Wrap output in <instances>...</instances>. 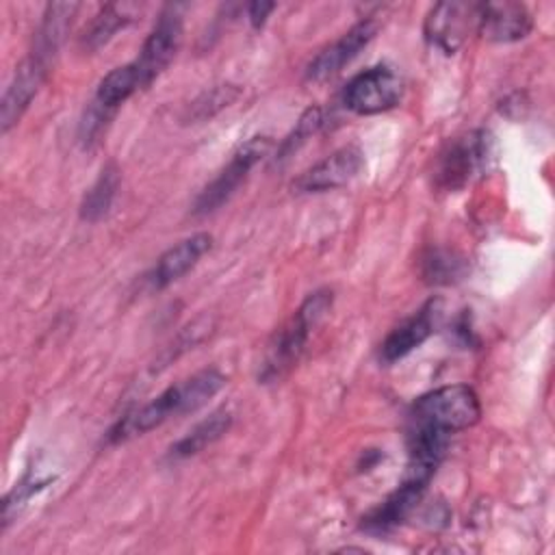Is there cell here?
<instances>
[{
  "label": "cell",
  "instance_id": "obj_1",
  "mask_svg": "<svg viewBox=\"0 0 555 555\" xmlns=\"http://www.w3.org/2000/svg\"><path fill=\"white\" fill-rule=\"evenodd\" d=\"M223 384H225L223 373H219L217 369H204V371L169 386L158 397H154L145 405H141L134 412H130L128 416H124L108 431V440L124 442L132 436H141V434L163 425L165 421H169L173 416L195 412L197 408L208 403V399H212L223 388Z\"/></svg>",
  "mask_w": 555,
  "mask_h": 555
},
{
  "label": "cell",
  "instance_id": "obj_2",
  "mask_svg": "<svg viewBox=\"0 0 555 555\" xmlns=\"http://www.w3.org/2000/svg\"><path fill=\"white\" fill-rule=\"evenodd\" d=\"M332 301H334V293L327 288L314 291L301 301L293 319L275 334L273 343L269 345V351L260 371V379L264 384L280 379L299 360L312 330L321 323L325 312L332 308Z\"/></svg>",
  "mask_w": 555,
  "mask_h": 555
},
{
  "label": "cell",
  "instance_id": "obj_3",
  "mask_svg": "<svg viewBox=\"0 0 555 555\" xmlns=\"http://www.w3.org/2000/svg\"><path fill=\"white\" fill-rule=\"evenodd\" d=\"M481 416L477 392L466 384L440 386L416 399L412 405V423L427 425L447 434L473 427Z\"/></svg>",
  "mask_w": 555,
  "mask_h": 555
},
{
  "label": "cell",
  "instance_id": "obj_4",
  "mask_svg": "<svg viewBox=\"0 0 555 555\" xmlns=\"http://www.w3.org/2000/svg\"><path fill=\"white\" fill-rule=\"evenodd\" d=\"M494 158V141L490 132L475 130L455 139L440 156L438 184L442 189H460L473 178L488 171Z\"/></svg>",
  "mask_w": 555,
  "mask_h": 555
},
{
  "label": "cell",
  "instance_id": "obj_5",
  "mask_svg": "<svg viewBox=\"0 0 555 555\" xmlns=\"http://www.w3.org/2000/svg\"><path fill=\"white\" fill-rule=\"evenodd\" d=\"M403 78L388 65L371 67L349 80L343 104L358 115H377L397 106L403 98Z\"/></svg>",
  "mask_w": 555,
  "mask_h": 555
},
{
  "label": "cell",
  "instance_id": "obj_6",
  "mask_svg": "<svg viewBox=\"0 0 555 555\" xmlns=\"http://www.w3.org/2000/svg\"><path fill=\"white\" fill-rule=\"evenodd\" d=\"M271 147V141L267 137H254L247 143H243L230 158V163L219 171V176L197 195L193 212L195 215H208L217 210L223 202L232 197V193L238 189V184L247 178L251 167L267 156Z\"/></svg>",
  "mask_w": 555,
  "mask_h": 555
},
{
  "label": "cell",
  "instance_id": "obj_7",
  "mask_svg": "<svg viewBox=\"0 0 555 555\" xmlns=\"http://www.w3.org/2000/svg\"><path fill=\"white\" fill-rule=\"evenodd\" d=\"M182 43V17L173 7H167L143 41L139 56L132 61L139 69L143 87H147L154 78H158L165 67L173 61L178 48Z\"/></svg>",
  "mask_w": 555,
  "mask_h": 555
},
{
  "label": "cell",
  "instance_id": "obj_8",
  "mask_svg": "<svg viewBox=\"0 0 555 555\" xmlns=\"http://www.w3.org/2000/svg\"><path fill=\"white\" fill-rule=\"evenodd\" d=\"M479 2H438L429 9L423 33L429 46L444 54H453L466 41L468 33L477 28Z\"/></svg>",
  "mask_w": 555,
  "mask_h": 555
},
{
  "label": "cell",
  "instance_id": "obj_9",
  "mask_svg": "<svg viewBox=\"0 0 555 555\" xmlns=\"http://www.w3.org/2000/svg\"><path fill=\"white\" fill-rule=\"evenodd\" d=\"M50 65H52L50 59L33 52V50L20 63V67L15 69V76L9 82V87L4 91V98H2V111H0L2 132H9L20 121V117L24 115V111L28 108L33 98L37 95L39 87L48 78Z\"/></svg>",
  "mask_w": 555,
  "mask_h": 555
},
{
  "label": "cell",
  "instance_id": "obj_10",
  "mask_svg": "<svg viewBox=\"0 0 555 555\" xmlns=\"http://www.w3.org/2000/svg\"><path fill=\"white\" fill-rule=\"evenodd\" d=\"M377 33V22L362 20L356 26H351L340 39L323 48L306 67V78L310 82H323L338 74L351 59L360 54L362 48L371 43V39Z\"/></svg>",
  "mask_w": 555,
  "mask_h": 555
},
{
  "label": "cell",
  "instance_id": "obj_11",
  "mask_svg": "<svg viewBox=\"0 0 555 555\" xmlns=\"http://www.w3.org/2000/svg\"><path fill=\"white\" fill-rule=\"evenodd\" d=\"M364 165V156L356 145L340 147L312 165L308 171H304L293 189L299 193H321V191H332L338 189L347 182H351Z\"/></svg>",
  "mask_w": 555,
  "mask_h": 555
},
{
  "label": "cell",
  "instance_id": "obj_12",
  "mask_svg": "<svg viewBox=\"0 0 555 555\" xmlns=\"http://www.w3.org/2000/svg\"><path fill=\"white\" fill-rule=\"evenodd\" d=\"M533 28L531 13L518 2H479L477 33L488 41L509 43L525 39Z\"/></svg>",
  "mask_w": 555,
  "mask_h": 555
},
{
  "label": "cell",
  "instance_id": "obj_13",
  "mask_svg": "<svg viewBox=\"0 0 555 555\" xmlns=\"http://www.w3.org/2000/svg\"><path fill=\"white\" fill-rule=\"evenodd\" d=\"M427 483L429 477L408 470L403 483L392 494H388L384 503H379L366 518H362V527L375 535L397 529L414 512Z\"/></svg>",
  "mask_w": 555,
  "mask_h": 555
},
{
  "label": "cell",
  "instance_id": "obj_14",
  "mask_svg": "<svg viewBox=\"0 0 555 555\" xmlns=\"http://www.w3.org/2000/svg\"><path fill=\"white\" fill-rule=\"evenodd\" d=\"M212 245V236L206 232L193 234L184 241H180L178 245L169 247L154 264L152 273H150V284L152 288H165L171 282H176L178 278H182L189 269H193L197 264V260L210 249Z\"/></svg>",
  "mask_w": 555,
  "mask_h": 555
},
{
  "label": "cell",
  "instance_id": "obj_15",
  "mask_svg": "<svg viewBox=\"0 0 555 555\" xmlns=\"http://www.w3.org/2000/svg\"><path fill=\"white\" fill-rule=\"evenodd\" d=\"M434 321H436V304L429 301L416 314H412L410 319L399 323L384 338V343L379 347V360L386 364H392V362L405 358L416 347H421L434 332Z\"/></svg>",
  "mask_w": 555,
  "mask_h": 555
},
{
  "label": "cell",
  "instance_id": "obj_16",
  "mask_svg": "<svg viewBox=\"0 0 555 555\" xmlns=\"http://www.w3.org/2000/svg\"><path fill=\"white\" fill-rule=\"evenodd\" d=\"M232 425V414L230 410L221 408L217 412H212L210 416H206L204 421H199L193 429H189L178 442H173L167 451V460L171 462H180L186 460L191 455H197L199 451H204L206 447H210L212 442H217Z\"/></svg>",
  "mask_w": 555,
  "mask_h": 555
},
{
  "label": "cell",
  "instance_id": "obj_17",
  "mask_svg": "<svg viewBox=\"0 0 555 555\" xmlns=\"http://www.w3.org/2000/svg\"><path fill=\"white\" fill-rule=\"evenodd\" d=\"M139 7L130 2H111L100 9V13L93 17L89 28L85 30L80 43L87 50H98L106 41L115 37V33L124 26H128L137 17Z\"/></svg>",
  "mask_w": 555,
  "mask_h": 555
},
{
  "label": "cell",
  "instance_id": "obj_18",
  "mask_svg": "<svg viewBox=\"0 0 555 555\" xmlns=\"http://www.w3.org/2000/svg\"><path fill=\"white\" fill-rule=\"evenodd\" d=\"M139 89H143L139 69L134 67V63H128V65L115 67L100 80L93 104H98L108 113H115V108L121 106Z\"/></svg>",
  "mask_w": 555,
  "mask_h": 555
},
{
  "label": "cell",
  "instance_id": "obj_19",
  "mask_svg": "<svg viewBox=\"0 0 555 555\" xmlns=\"http://www.w3.org/2000/svg\"><path fill=\"white\" fill-rule=\"evenodd\" d=\"M117 189H119V169L113 163H108L100 171V176L91 184V189L85 193L82 204H80V217L85 221L102 219L108 212V208L117 195Z\"/></svg>",
  "mask_w": 555,
  "mask_h": 555
},
{
  "label": "cell",
  "instance_id": "obj_20",
  "mask_svg": "<svg viewBox=\"0 0 555 555\" xmlns=\"http://www.w3.org/2000/svg\"><path fill=\"white\" fill-rule=\"evenodd\" d=\"M241 95V89L236 85H217L210 91H204L199 98H195L184 115L186 121H204L230 106Z\"/></svg>",
  "mask_w": 555,
  "mask_h": 555
},
{
  "label": "cell",
  "instance_id": "obj_21",
  "mask_svg": "<svg viewBox=\"0 0 555 555\" xmlns=\"http://www.w3.org/2000/svg\"><path fill=\"white\" fill-rule=\"evenodd\" d=\"M464 273V260L447 249H429L423 256V278L429 284H451Z\"/></svg>",
  "mask_w": 555,
  "mask_h": 555
},
{
  "label": "cell",
  "instance_id": "obj_22",
  "mask_svg": "<svg viewBox=\"0 0 555 555\" xmlns=\"http://www.w3.org/2000/svg\"><path fill=\"white\" fill-rule=\"evenodd\" d=\"M321 124H323L321 108H319V106L308 108V111L299 117L295 130L284 139V143H282V147H280V156L284 158V156H288L291 152H295L299 145H304V143L321 128Z\"/></svg>",
  "mask_w": 555,
  "mask_h": 555
},
{
  "label": "cell",
  "instance_id": "obj_23",
  "mask_svg": "<svg viewBox=\"0 0 555 555\" xmlns=\"http://www.w3.org/2000/svg\"><path fill=\"white\" fill-rule=\"evenodd\" d=\"M273 9H275L273 2H251V4L247 7V17H249L251 26H254V28H260V26L264 24L267 15H269Z\"/></svg>",
  "mask_w": 555,
  "mask_h": 555
}]
</instances>
